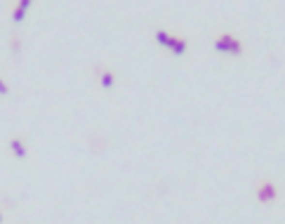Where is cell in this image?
Instances as JSON below:
<instances>
[{"instance_id":"9c48e42d","label":"cell","mask_w":285,"mask_h":224,"mask_svg":"<svg viewBox=\"0 0 285 224\" xmlns=\"http://www.w3.org/2000/svg\"><path fill=\"white\" fill-rule=\"evenodd\" d=\"M0 94H2V97H7V94H10V85H7L2 78H0Z\"/></svg>"},{"instance_id":"8992f818","label":"cell","mask_w":285,"mask_h":224,"mask_svg":"<svg viewBox=\"0 0 285 224\" xmlns=\"http://www.w3.org/2000/svg\"><path fill=\"white\" fill-rule=\"evenodd\" d=\"M99 85H102L104 90H111V88L116 85V74H113L111 69H102V71H99Z\"/></svg>"},{"instance_id":"5b68a950","label":"cell","mask_w":285,"mask_h":224,"mask_svg":"<svg viewBox=\"0 0 285 224\" xmlns=\"http://www.w3.org/2000/svg\"><path fill=\"white\" fill-rule=\"evenodd\" d=\"M167 50H170L172 55H177V57L186 55V50H189V40H186V38H181V36H175Z\"/></svg>"},{"instance_id":"3957f363","label":"cell","mask_w":285,"mask_h":224,"mask_svg":"<svg viewBox=\"0 0 285 224\" xmlns=\"http://www.w3.org/2000/svg\"><path fill=\"white\" fill-rule=\"evenodd\" d=\"M31 5H33V0H19V2H15L12 5V21L21 24L26 19V12L31 10Z\"/></svg>"},{"instance_id":"52a82bcc","label":"cell","mask_w":285,"mask_h":224,"mask_svg":"<svg viewBox=\"0 0 285 224\" xmlns=\"http://www.w3.org/2000/svg\"><path fill=\"white\" fill-rule=\"evenodd\" d=\"M153 36H156V43H158V45H163V47H170V43H172L175 33H170V31H165V29H158Z\"/></svg>"},{"instance_id":"ba28073f","label":"cell","mask_w":285,"mask_h":224,"mask_svg":"<svg viewBox=\"0 0 285 224\" xmlns=\"http://www.w3.org/2000/svg\"><path fill=\"white\" fill-rule=\"evenodd\" d=\"M10 50H12V52H19V50H21V40H19L15 33L10 36Z\"/></svg>"},{"instance_id":"7a4b0ae2","label":"cell","mask_w":285,"mask_h":224,"mask_svg":"<svg viewBox=\"0 0 285 224\" xmlns=\"http://www.w3.org/2000/svg\"><path fill=\"white\" fill-rule=\"evenodd\" d=\"M233 43H236V36L229 33V31H224V33H219V36L214 38V50L217 52H231Z\"/></svg>"},{"instance_id":"6da1fadb","label":"cell","mask_w":285,"mask_h":224,"mask_svg":"<svg viewBox=\"0 0 285 224\" xmlns=\"http://www.w3.org/2000/svg\"><path fill=\"white\" fill-rule=\"evenodd\" d=\"M255 194H257V201H259V203H267V206H269V203H273V201H276V196H278L276 184H273V182H269V179L259 182Z\"/></svg>"},{"instance_id":"30bf717a","label":"cell","mask_w":285,"mask_h":224,"mask_svg":"<svg viewBox=\"0 0 285 224\" xmlns=\"http://www.w3.org/2000/svg\"><path fill=\"white\" fill-rule=\"evenodd\" d=\"M0 224H2V212H0Z\"/></svg>"},{"instance_id":"277c9868","label":"cell","mask_w":285,"mask_h":224,"mask_svg":"<svg viewBox=\"0 0 285 224\" xmlns=\"http://www.w3.org/2000/svg\"><path fill=\"white\" fill-rule=\"evenodd\" d=\"M10 151L17 156L19 161H24V158L29 156V149H26V144H24L21 137H10Z\"/></svg>"}]
</instances>
